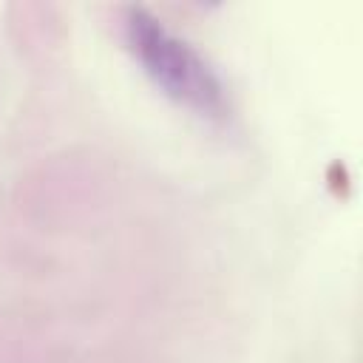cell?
Here are the masks:
<instances>
[{
    "mask_svg": "<svg viewBox=\"0 0 363 363\" xmlns=\"http://www.w3.org/2000/svg\"><path fill=\"white\" fill-rule=\"evenodd\" d=\"M128 43L145 74L176 102L201 116L224 113V91L210 65L176 34H170L150 11L128 9Z\"/></svg>",
    "mask_w": 363,
    "mask_h": 363,
    "instance_id": "cell-1",
    "label": "cell"
}]
</instances>
